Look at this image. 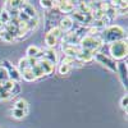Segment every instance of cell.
<instances>
[{"instance_id": "obj_1", "label": "cell", "mask_w": 128, "mask_h": 128, "mask_svg": "<svg viewBox=\"0 0 128 128\" xmlns=\"http://www.w3.org/2000/svg\"><path fill=\"white\" fill-rule=\"evenodd\" d=\"M101 35H99V37L101 38L102 42H114V41H119V40H126V31L123 27L118 26V24H110L106 28H104L101 32Z\"/></svg>"}, {"instance_id": "obj_2", "label": "cell", "mask_w": 128, "mask_h": 128, "mask_svg": "<svg viewBox=\"0 0 128 128\" xmlns=\"http://www.w3.org/2000/svg\"><path fill=\"white\" fill-rule=\"evenodd\" d=\"M104 42L101 41V38L99 36H83L80 41V48L81 50H86V51H90L91 54H96V52H100V49L102 48Z\"/></svg>"}, {"instance_id": "obj_3", "label": "cell", "mask_w": 128, "mask_h": 128, "mask_svg": "<svg viewBox=\"0 0 128 128\" xmlns=\"http://www.w3.org/2000/svg\"><path fill=\"white\" fill-rule=\"evenodd\" d=\"M109 52L112 55V59L115 60H124L127 58V52H128V46H127V40H119V41H114L109 44Z\"/></svg>"}, {"instance_id": "obj_4", "label": "cell", "mask_w": 128, "mask_h": 128, "mask_svg": "<svg viewBox=\"0 0 128 128\" xmlns=\"http://www.w3.org/2000/svg\"><path fill=\"white\" fill-rule=\"evenodd\" d=\"M94 59L98 60L100 64H102L104 67H106L112 72H116V69H118V64H116L112 58L101 54V52H96V54H94Z\"/></svg>"}, {"instance_id": "obj_5", "label": "cell", "mask_w": 128, "mask_h": 128, "mask_svg": "<svg viewBox=\"0 0 128 128\" xmlns=\"http://www.w3.org/2000/svg\"><path fill=\"white\" fill-rule=\"evenodd\" d=\"M3 67L6 69L8 76H9V80H10V81H13V82H16V83H18L19 81H22V76H20V72L17 69V67H14L13 64H10V62L4 60Z\"/></svg>"}, {"instance_id": "obj_6", "label": "cell", "mask_w": 128, "mask_h": 128, "mask_svg": "<svg viewBox=\"0 0 128 128\" xmlns=\"http://www.w3.org/2000/svg\"><path fill=\"white\" fill-rule=\"evenodd\" d=\"M54 8H58L59 12L64 14H72L76 10V5L73 2L66 0V2H54Z\"/></svg>"}, {"instance_id": "obj_7", "label": "cell", "mask_w": 128, "mask_h": 128, "mask_svg": "<svg viewBox=\"0 0 128 128\" xmlns=\"http://www.w3.org/2000/svg\"><path fill=\"white\" fill-rule=\"evenodd\" d=\"M62 50L64 52V56H69V58H76L80 51H81V48L80 45H70V44H63L62 46Z\"/></svg>"}, {"instance_id": "obj_8", "label": "cell", "mask_w": 128, "mask_h": 128, "mask_svg": "<svg viewBox=\"0 0 128 128\" xmlns=\"http://www.w3.org/2000/svg\"><path fill=\"white\" fill-rule=\"evenodd\" d=\"M74 26V20L70 18V16H66L64 18L60 19V22H59V28L64 32V34H67V32H69Z\"/></svg>"}, {"instance_id": "obj_9", "label": "cell", "mask_w": 128, "mask_h": 128, "mask_svg": "<svg viewBox=\"0 0 128 128\" xmlns=\"http://www.w3.org/2000/svg\"><path fill=\"white\" fill-rule=\"evenodd\" d=\"M19 12L26 13L30 18H36V17H37V12H36L35 6L32 5V4H30L28 2H23L22 6L19 8Z\"/></svg>"}, {"instance_id": "obj_10", "label": "cell", "mask_w": 128, "mask_h": 128, "mask_svg": "<svg viewBox=\"0 0 128 128\" xmlns=\"http://www.w3.org/2000/svg\"><path fill=\"white\" fill-rule=\"evenodd\" d=\"M42 52H44V58L42 59H45L48 62H50L51 64H58L59 62V58H58V54H56V51L54 49H46V50H42Z\"/></svg>"}, {"instance_id": "obj_11", "label": "cell", "mask_w": 128, "mask_h": 128, "mask_svg": "<svg viewBox=\"0 0 128 128\" xmlns=\"http://www.w3.org/2000/svg\"><path fill=\"white\" fill-rule=\"evenodd\" d=\"M38 66H40V68L42 69V72H44L45 76H50V74L54 72V69H55L54 64H51L50 62H48V60H45V59L38 60Z\"/></svg>"}, {"instance_id": "obj_12", "label": "cell", "mask_w": 128, "mask_h": 128, "mask_svg": "<svg viewBox=\"0 0 128 128\" xmlns=\"http://www.w3.org/2000/svg\"><path fill=\"white\" fill-rule=\"evenodd\" d=\"M76 59H77L78 62H81L82 64H84V63H90V62H92V60H94V55L91 54L90 51L81 50V51H80V54L76 56Z\"/></svg>"}, {"instance_id": "obj_13", "label": "cell", "mask_w": 128, "mask_h": 128, "mask_svg": "<svg viewBox=\"0 0 128 128\" xmlns=\"http://www.w3.org/2000/svg\"><path fill=\"white\" fill-rule=\"evenodd\" d=\"M44 41H45V45H46V48L48 49H55V46L59 44V41L52 36L51 34H48L45 35V38H44Z\"/></svg>"}, {"instance_id": "obj_14", "label": "cell", "mask_w": 128, "mask_h": 128, "mask_svg": "<svg viewBox=\"0 0 128 128\" xmlns=\"http://www.w3.org/2000/svg\"><path fill=\"white\" fill-rule=\"evenodd\" d=\"M116 72H119V76H120V80L123 82V86L127 87V66H126V63H119Z\"/></svg>"}, {"instance_id": "obj_15", "label": "cell", "mask_w": 128, "mask_h": 128, "mask_svg": "<svg viewBox=\"0 0 128 128\" xmlns=\"http://www.w3.org/2000/svg\"><path fill=\"white\" fill-rule=\"evenodd\" d=\"M20 76H22V80H24L26 82H34V81H36V77H35V74L32 73L31 68L23 70L22 73H20Z\"/></svg>"}, {"instance_id": "obj_16", "label": "cell", "mask_w": 128, "mask_h": 128, "mask_svg": "<svg viewBox=\"0 0 128 128\" xmlns=\"http://www.w3.org/2000/svg\"><path fill=\"white\" fill-rule=\"evenodd\" d=\"M41 51V49L36 45H31L27 48V51H26V54H27V58H36L38 55V52Z\"/></svg>"}, {"instance_id": "obj_17", "label": "cell", "mask_w": 128, "mask_h": 128, "mask_svg": "<svg viewBox=\"0 0 128 128\" xmlns=\"http://www.w3.org/2000/svg\"><path fill=\"white\" fill-rule=\"evenodd\" d=\"M49 34H51V35L54 36V37H55L58 41H60V40L63 38V36H64V32H63V31H62V30H60L58 26H56V27H52V28L49 31Z\"/></svg>"}, {"instance_id": "obj_18", "label": "cell", "mask_w": 128, "mask_h": 128, "mask_svg": "<svg viewBox=\"0 0 128 128\" xmlns=\"http://www.w3.org/2000/svg\"><path fill=\"white\" fill-rule=\"evenodd\" d=\"M14 109L27 112V110H28V102H27L26 100H23V99H19V100L14 104Z\"/></svg>"}, {"instance_id": "obj_19", "label": "cell", "mask_w": 128, "mask_h": 128, "mask_svg": "<svg viewBox=\"0 0 128 128\" xmlns=\"http://www.w3.org/2000/svg\"><path fill=\"white\" fill-rule=\"evenodd\" d=\"M38 24H40V19H38V17H36V18H31V19L28 20V23H27V26H28V31H30V32L35 31V30L38 27Z\"/></svg>"}, {"instance_id": "obj_20", "label": "cell", "mask_w": 128, "mask_h": 128, "mask_svg": "<svg viewBox=\"0 0 128 128\" xmlns=\"http://www.w3.org/2000/svg\"><path fill=\"white\" fill-rule=\"evenodd\" d=\"M30 67H28V60H27V58H22V59H19V62H18V67H17V69L22 73L23 70H26V69H28Z\"/></svg>"}, {"instance_id": "obj_21", "label": "cell", "mask_w": 128, "mask_h": 128, "mask_svg": "<svg viewBox=\"0 0 128 128\" xmlns=\"http://www.w3.org/2000/svg\"><path fill=\"white\" fill-rule=\"evenodd\" d=\"M14 84H16V82L10 81V80H8V81H5V82H2V90H4V91H6V92H12Z\"/></svg>"}, {"instance_id": "obj_22", "label": "cell", "mask_w": 128, "mask_h": 128, "mask_svg": "<svg viewBox=\"0 0 128 128\" xmlns=\"http://www.w3.org/2000/svg\"><path fill=\"white\" fill-rule=\"evenodd\" d=\"M70 70H72V67L66 66V64H59V67H58V72L62 76H67V74H69Z\"/></svg>"}, {"instance_id": "obj_23", "label": "cell", "mask_w": 128, "mask_h": 128, "mask_svg": "<svg viewBox=\"0 0 128 128\" xmlns=\"http://www.w3.org/2000/svg\"><path fill=\"white\" fill-rule=\"evenodd\" d=\"M0 22H2L3 24H8L10 22V16L5 9H3L2 13H0Z\"/></svg>"}, {"instance_id": "obj_24", "label": "cell", "mask_w": 128, "mask_h": 128, "mask_svg": "<svg viewBox=\"0 0 128 128\" xmlns=\"http://www.w3.org/2000/svg\"><path fill=\"white\" fill-rule=\"evenodd\" d=\"M31 70H32V73L35 74L36 80H37V78H42V77H45V74H44V72H42V69L40 68L38 63H37V66H35L34 68H31Z\"/></svg>"}, {"instance_id": "obj_25", "label": "cell", "mask_w": 128, "mask_h": 128, "mask_svg": "<svg viewBox=\"0 0 128 128\" xmlns=\"http://www.w3.org/2000/svg\"><path fill=\"white\" fill-rule=\"evenodd\" d=\"M27 112H23V110H18V109H12V115L14 116L16 119H23L24 116H26Z\"/></svg>"}, {"instance_id": "obj_26", "label": "cell", "mask_w": 128, "mask_h": 128, "mask_svg": "<svg viewBox=\"0 0 128 128\" xmlns=\"http://www.w3.org/2000/svg\"><path fill=\"white\" fill-rule=\"evenodd\" d=\"M2 40H3V41H5V42H8V44H9V42H13V41L16 40V37H14L13 35H10L9 32L4 31V32H3V35H2Z\"/></svg>"}, {"instance_id": "obj_27", "label": "cell", "mask_w": 128, "mask_h": 128, "mask_svg": "<svg viewBox=\"0 0 128 128\" xmlns=\"http://www.w3.org/2000/svg\"><path fill=\"white\" fill-rule=\"evenodd\" d=\"M9 80V76H8V72L4 67H0V82H5Z\"/></svg>"}, {"instance_id": "obj_28", "label": "cell", "mask_w": 128, "mask_h": 128, "mask_svg": "<svg viewBox=\"0 0 128 128\" xmlns=\"http://www.w3.org/2000/svg\"><path fill=\"white\" fill-rule=\"evenodd\" d=\"M40 4H41L42 8H45V9H51V8H54V2H52V0H41Z\"/></svg>"}, {"instance_id": "obj_29", "label": "cell", "mask_w": 128, "mask_h": 128, "mask_svg": "<svg viewBox=\"0 0 128 128\" xmlns=\"http://www.w3.org/2000/svg\"><path fill=\"white\" fill-rule=\"evenodd\" d=\"M12 98V95H10V92H6L4 90H0V100H8Z\"/></svg>"}, {"instance_id": "obj_30", "label": "cell", "mask_w": 128, "mask_h": 128, "mask_svg": "<svg viewBox=\"0 0 128 128\" xmlns=\"http://www.w3.org/2000/svg\"><path fill=\"white\" fill-rule=\"evenodd\" d=\"M120 106L127 112V108H128V96H127V95L122 98V100H120Z\"/></svg>"}, {"instance_id": "obj_31", "label": "cell", "mask_w": 128, "mask_h": 128, "mask_svg": "<svg viewBox=\"0 0 128 128\" xmlns=\"http://www.w3.org/2000/svg\"><path fill=\"white\" fill-rule=\"evenodd\" d=\"M19 92H20V84H19V83H16L14 87H13V90H12V92H10V95L16 96V95H18Z\"/></svg>"}, {"instance_id": "obj_32", "label": "cell", "mask_w": 128, "mask_h": 128, "mask_svg": "<svg viewBox=\"0 0 128 128\" xmlns=\"http://www.w3.org/2000/svg\"><path fill=\"white\" fill-rule=\"evenodd\" d=\"M27 60H28V67L30 68H34L35 66H37V63H38V60L36 58H27Z\"/></svg>"}]
</instances>
